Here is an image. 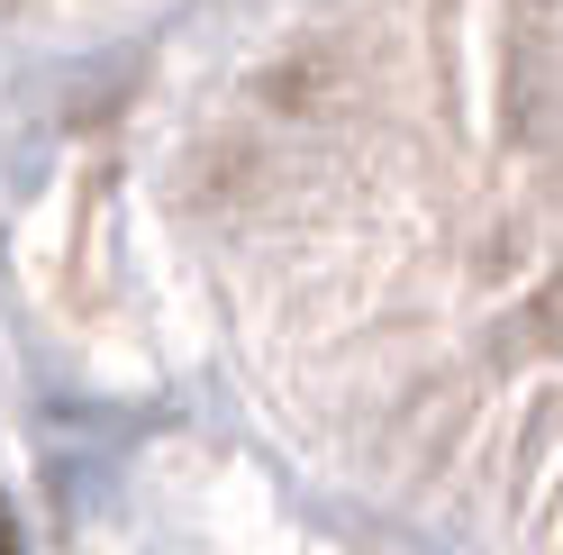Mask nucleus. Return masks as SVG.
I'll return each mask as SVG.
<instances>
[{
  "label": "nucleus",
  "mask_w": 563,
  "mask_h": 555,
  "mask_svg": "<svg viewBox=\"0 0 563 555\" xmlns=\"http://www.w3.org/2000/svg\"><path fill=\"white\" fill-rule=\"evenodd\" d=\"M0 555H19V546H10V510H0Z\"/></svg>",
  "instance_id": "obj_1"
}]
</instances>
